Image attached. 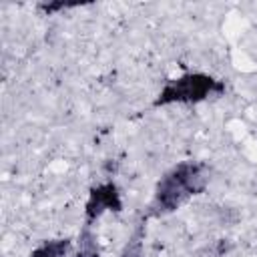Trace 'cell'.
I'll return each instance as SVG.
<instances>
[{"instance_id": "2", "label": "cell", "mask_w": 257, "mask_h": 257, "mask_svg": "<svg viewBox=\"0 0 257 257\" xmlns=\"http://www.w3.org/2000/svg\"><path fill=\"white\" fill-rule=\"evenodd\" d=\"M227 90L225 82L207 72H185L169 78L153 100V106L171 104H199L209 98L223 96Z\"/></svg>"}, {"instance_id": "5", "label": "cell", "mask_w": 257, "mask_h": 257, "mask_svg": "<svg viewBox=\"0 0 257 257\" xmlns=\"http://www.w3.org/2000/svg\"><path fill=\"white\" fill-rule=\"evenodd\" d=\"M72 257H100V243H98V237L92 231V227L82 225Z\"/></svg>"}, {"instance_id": "1", "label": "cell", "mask_w": 257, "mask_h": 257, "mask_svg": "<svg viewBox=\"0 0 257 257\" xmlns=\"http://www.w3.org/2000/svg\"><path fill=\"white\" fill-rule=\"evenodd\" d=\"M211 171L201 161H183L171 167L155 185L147 217H165L181 209L189 199L201 195L207 185Z\"/></svg>"}, {"instance_id": "4", "label": "cell", "mask_w": 257, "mask_h": 257, "mask_svg": "<svg viewBox=\"0 0 257 257\" xmlns=\"http://www.w3.org/2000/svg\"><path fill=\"white\" fill-rule=\"evenodd\" d=\"M72 251V241L68 237L58 239H46L40 245H36L28 257H68Z\"/></svg>"}, {"instance_id": "6", "label": "cell", "mask_w": 257, "mask_h": 257, "mask_svg": "<svg viewBox=\"0 0 257 257\" xmlns=\"http://www.w3.org/2000/svg\"><path fill=\"white\" fill-rule=\"evenodd\" d=\"M145 235H147V227L145 221H141L126 237V243L122 245L118 257H145Z\"/></svg>"}, {"instance_id": "3", "label": "cell", "mask_w": 257, "mask_h": 257, "mask_svg": "<svg viewBox=\"0 0 257 257\" xmlns=\"http://www.w3.org/2000/svg\"><path fill=\"white\" fill-rule=\"evenodd\" d=\"M122 209V197L112 181L98 183L90 187L84 203V225L92 227L104 213H118Z\"/></svg>"}]
</instances>
